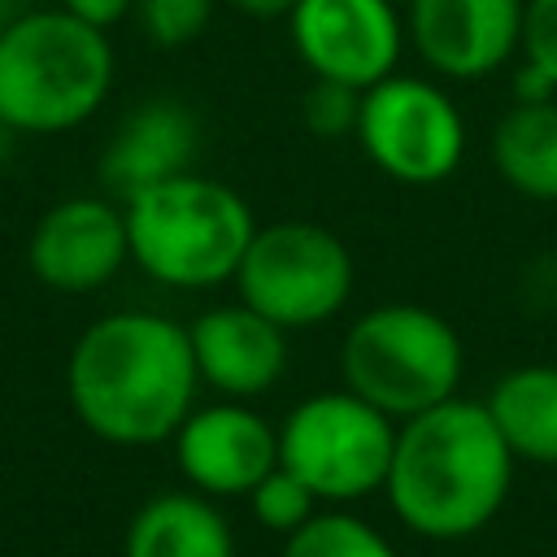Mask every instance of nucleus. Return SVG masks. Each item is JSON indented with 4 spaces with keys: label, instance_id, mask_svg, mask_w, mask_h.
Here are the masks:
<instances>
[{
    "label": "nucleus",
    "instance_id": "1a4fd4ad",
    "mask_svg": "<svg viewBox=\"0 0 557 557\" xmlns=\"http://www.w3.org/2000/svg\"><path fill=\"white\" fill-rule=\"evenodd\" d=\"M287 35L313 78H335L357 91L387 78L409 44L396 0H296Z\"/></svg>",
    "mask_w": 557,
    "mask_h": 557
},
{
    "label": "nucleus",
    "instance_id": "4468645a",
    "mask_svg": "<svg viewBox=\"0 0 557 557\" xmlns=\"http://www.w3.org/2000/svg\"><path fill=\"white\" fill-rule=\"evenodd\" d=\"M200 152V122L183 100L152 96L135 104L100 152V183L113 196H135L161 178L191 170Z\"/></svg>",
    "mask_w": 557,
    "mask_h": 557
},
{
    "label": "nucleus",
    "instance_id": "20e7f679",
    "mask_svg": "<svg viewBox=\"0 0 557 557\" xmlns=\"http://www.w3.org/2000/svg\"><path fill=\"white\" fill-rule=\"evenodd\" d=\"M122 213L131 261L148 278L183 292L235 278L244 248L257 231L248 200L235 187L205 178L196 170H183L126 196Z\"/></svg>",
    "mask_w": 557,
    "mask_h": 557
},
{
    "label": "nucleus",
    "instance_id": "ddd939ff",
    "mask_svg": "<svg viewBox=\"0 0 557 557\" xmlns=\"http://www.w3.org/2000/svg\"><path fill=\"white\" fill-rule=\"evenodd\" d=\"M187 335L200 383L226 400H252L270 392L287 370V331L244 300L200 313Z\"/></svg>",
    "mask_w": 557,
    "mask_h": 557
},
{
    "label": "nucleus",
    "instance_id": "f257e3e1",
    "mask_svg": "<svg viewBox=\"0 0 557 557\" xmlns=\"http://www.w3.org/2000/svg\"><path fill=\"white\" fill-rule=\"evenodd\" d=\"M196 383L187 326L139 309L91 322L65 366L78 422L109 444L170 440L191 413Z\"/></svg>",
    "mask_w": 557,
    "mask_h": 557
},
{
    "label": "nucleus",
    "instance_id": "412c9836",
    "mask_svg": "<svg viewBox=\"0 0 557 557\" xmlns=\"http://www.w3.org/2000/svg\"><path fill=\"white\" fill-rule=\"evenodd\" d=\"M357 113H361V91L335 78H313L300 96V122L318 139L357 135Z\"/></svg>",
    "mask_w": 557,
    "mask_h": 557
},
{
    "label": "nucleus",
    "instance_id": "2eb2a0df",
    "mask_svg": "<svg viewBox=\"0 0 557 557\" xmlns=\"http://www.w3.org/2000/svg\"><path fill=\"white\" fill-rule=\"evenodd\" d=\"M122 557H235V540L213 496L161 492L135 509Z\"/></svg>",
    "mask_w": 557,
    "mask_h": 557
},
{
    "label": "nucleus",
    "instance_id": "4be33fe9",
    "mask_svg": "<svg viewBox=\"0 0 557 557\" xmlns=\"http://www.w3.org/2000/svg\"><path fill=\"white\" fill-rule=\"evenodd\" d=\"M522 61L557 83V0H527L522 9Z\"/></svg>",
    "mask_w": 557,
    "mask_h": 557
},
{
    "label": "nucleus",
    "instance_id": "dca6fc26",
    "mask_svg": "<svg viewBox=\"0 0 557 557\" xmlns=\"http://www.w3.org/2000/svg\"><path fill=\"white\" fill-rule=\"evenodd\" d=\"M518 461L557 466V366H513L483 400Z\"/></svg>",
    "mask_w": 557,
    "mask_h": 557
},
{
    "label": "nucleus",
    "instance_id": "f8f14e48",
    "mask_svg": "<svg viewBox=\"0 0 557 557\" xmlns=\"http://www.w3.org/2000/svg\"><path fill=\"white\" fill-rule=\"evenodd\" d=\"M174 461L205 496H248L278 466V431L244 400L191 409L174 431Z\"/></svg>",
    "mask_w": 557,
    "mask_h": 557
},
{
    "label": "nucleus",
    "instance_id": "6e6552de",
    "mask_svg": "<svg viewBox=\"0 0 557 557\" xmlns=\"http://www.w3.org/2000/svg\"><path fill=\"white\" fill-rule=\"evenodd\" d=\"M357 144L387 178L435 187L466 157V117L440 83L392 70L361 91Z\"/></svg>",
    "mask_w": 557,
    "mask_h": 557
},
{
    "label": "nucleus",
    "instance_id": "9d476101",
    "mask_svg": "<svg viewBox=\"0 0 557 557\" xmlns=\"http://www.w3.org/2000/svg\"><path fill=\"white\" fill-rule=\"evenodd\" d=\"M522 9L527 0H409L405 35L440 78L474 83L522 52Z\"/></svg>",
    "mask_w": 557,
    "mask_h": 557
},
{
    "label": "nucleus",
    "instance_id": "9b49d317",
    "mask_svg": "<svg viewBox=\"0 0 557 557\" xmlns=\"http://www.w3.org/2000/svg\"><path fill=\"white\" fill-rule=\"evenodd\" d=\"M26 257L44 287L70 296L96 292L131 261L126 213L100 196H70L35 222Z\"/></svg>",
    "mask_w": 557,
    "mask_h": 557
},
{
    "label": "nucleus",
    "instance_id": "39448f33",
    "mask_svg": "<svg viewBox=\"0 0 557 557\" xmlns=\"http://www.w3.org/2000/svg\"><path fill=\"white\" fill-rule=\"evenodd\" d=\"M461 370L466 348L453 322L409 300L361 313L339 348L344 387L400 422L457 396Z\"/></svg>",
    "mask_w": 557,
    "mask_h": 557
},
{
    "label": "nucleus",
    "instance_id": "f3484780",
    "mask_svg": "<svg viewBox=\"0 0 557 557\" xmlns=\"http://www.w3.org/2000/svg\"><path fill=\"white\" fill-rule=\"evenodd\" d=\"M496 174L527 200H557V100H513L492 131Z\"/></svg>",
    "mask_w": 557,
    "mask_h": 557
},
{
    "label": "nucleus",
    "instance_id": "b1692460",
    "mask_svg": "<svg viewBox=\"0 0 557 557\" xmlns=\"http://www.w3.org/2000/svg\"><path fill=\"white\" fill-rule=\"evenodd\" d=\"M513 100H557V83L544 70H535L531 61H522L513 70Z\"/></svg>",
    "mask_w": 557,
    "mask_h": 557
},
{
    "label": "nucleus",
    "instance_id": "393cba45",
    "mask_svg": "<svg viewBox=\"0 0 557 557\" xmlns=\"http://www.w3.org/2000/svg\"><path fill=\"white\" fill-rule=\"evenodd\" d=\"M231 9H239L244 17H257V22H274V17H287L296 0H226Z\"/></svg>",
    "mask_w": 557,
    "mask_h": 557
},
{
    "label": "nucleus",
    "instance_id": "a211bd4d",
    "mask_svg": "<svg viewBox=\"0 0 557 557\" xmlns=\"http://www.w3.org/2000/svg\"><path fill=\"white\" fill-rule=\"evenodd\" d=\"M283 557H396V548L352 513H313L283 540Z\"/></svg>",
    "mask_w": 557,
    "mask_h": 557
},
{
    "label": "nucleus",
    "instance_id": "bb28decb",
    "mask_svg": "<svg viewBox=\"0 0 557 557\" xmlns=\"http://www.w3.org/2000/svg\"><path fill=\"white\" fill-rule=\"evenodd\" d=\"M4 22H9V17H4V9H0V26H4Z\"/></svg>",
    "mask_w": 557,
    "mask_h": 557
},
{
    "label": "nucleus",
    "instance_id": "6ab92c4d",
    "mask_svg": "<svg viewBox=\"0 0 557 557\" xmlns=\"http://www.w3.org/2000/svg\"><path fill=\"white\" fill-rule=\"evenodd\" d=\"M248 505H252L257 527L270 531V535H283V540L318 513V496H313V487H309L300 474H292L283 461H278L274 470L261 474V483L248 492Z\"/></svg>",
    "mask_w": 557,
    "mask_h": 557
},
{
    "label": "nucleus",
    "instance_id": "423d86ee",
    "mask_svg": "<svg viewBox=\"0 0 557 557\" xmlns=\"http://www.w3.org/2000/svg\"><path fill=\"white\" fill-rule=\"evenodd\" d=\"M235 287L244 305L283 331L318 326L331 322L352 296V252L322 222H270L252 231L235 270Z\"/></svg>",
    "mask_w": 557,
    "mask_h": 557
},
{
    "label": "nucleus",
    "instance_id": "f03ea898",
    "mask_svg": "<svg viewBox=\"0 0 557 557\" xmlns=\"http://www.w3.org/2000/svg\"><path fill=\"white\" fill-rule=\"evenodd\" d=\"M513 461L487 405L448 396L396 426L383 492L413 535L466 540L500 513Z\"/></svg>",
    "mask_w": 557,
    "mask_h": 557
},
{
    "label": "nucleus",
    "instance_id": "aec40b11",
    "mask_svg": "<svg viewBox=\"0 0 557 557\" xmlns=\"http://www.w3.org/2000/svg\"><path fill=\"white\" fill-rule=\"evenodd\" d=\"M213 9H218V0H135L131 17L139 22V35L152 48L174 52V48L196 44L209 30Z\"/></svg>",
    "mask_w": 557,
    "mask_h": 557
},
{
    "label": "nucleus",
    "instance_id": "5701e85b",
    "mask_svg": "<svg viewBox=\"0 0 557 557\" xmlns=\"http://www.w3.org/2000/svg\"><path fill=\"white\" fill-rule=\"evenodd\" d=\"M61 9L74 13V17H83V22L96 26V30H113L117 22L131 17L135 0H61Z\"/></svg>",
    "mask_w": 557,
    "mask_h": 557
},
{
    "label": "nucleus",
    "instance_id": "0eeeda50",
    "mask_svg": "<svg viewBox=\"0 0 557 557\" xmlns=\"http://www.w3.org/2000/svg\"><path fill=\"white\" fill-rule=\"evenodd\" d=\"M396 418L357 392H318L278 426V461L300 474L318 500H361L387 483Z\"/></svg>",
    "mask_w": 557,
    "mask_h": 557
},
{
    "label": "nucleus",
    "instance_id": "a878e982",
    "mask_svg": "<svg viewBox=\"0 0 557 557\" xmlns=\"http://www.w3.org/2000/svg\"><path fill=\"white\" fill-rule=\"evenodd\" d=\"M13 135H17V131H9V126L0 122V161L9 157V144H13Z\"/></svg>",
    "mask_w": 557,
    "mask_h": 557
},
{
    "label": "nucleus",
    "instance_id": "7ed1b4c3",
    "mask_svg": "<svg viewBox=\"0 0 557 557\" xmlns=\"http://www.w3.org/2000/svg\"><path fill=\"white\" fill-rule=\"evenodd\" d=\"M113 87L109 30L65 9H26L0 26V122L17 135L83 126Z\"/></svg>",
    "mask_w": 557,
    "mask_h": 557
}]
</instances>
